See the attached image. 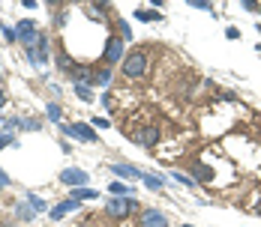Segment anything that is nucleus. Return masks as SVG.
Returning a JSON list of instances; mask_svg holds the SVG:
<instances>
[{"mask_svg": "<svg viewBox=\"0 0 261 227\" xmlns=\"http://www.w3.org/2000/svg\"><path fill=\"white\" fill-rule=\"evenodd\" d=\"M120 72H123L126 81H141V78L147 75V51L144 48L129 51L123 57V63H120Z\"/></svg>", "mask_w": 261, "mask_h": 227, "instance_id": "obj_1", "label": "nucleus"}, {"mask_svg": "<svg viewBox=\"0 0 261 227\" xmlns=\"http://www.w3.org/2000/svg\"><path fill=\"white\" fill-rule=\"evenodd\" d=\"M48 57H51V42H48V36H42V39H39L33 48L24 51V60L33 66V69H45Z\"/></svg>", "mask_w": 261, "mask_h": 227, "instance_id": "obj_2", "label": "nucleus"}, {"mask_svg": "<svg viewBox=\"0 0 261 227\" xmlns=\"http://www.w3.org/2000/svg\"><path fill=\"white\" fill-rule=\"evenodd\" d=\"M15 36H18V42H21V45H24V51H27V48H33V45H36L45 33L39 30V24H36V21H30V18H27V21H18V24H15Z\"/></svg>", "mask_w": 261, "mask_h": 227, "instance_id": "obj_3", "label": "nucleus"}, {"mask_svg": "<svg viewBox=\"0 0 261 227\" xmlns=\"http://www.w3.org/2000/svg\"><path fill=\"white\" fill-rule=\"evenodd\" d=\"M132 209H138V201L135 198H111V201L105 203V215L108 218H117V221H123Z\"/></svg>", "mask_w": 261, "mask_h": 227, "instance_id": "obj_4", "label": "nucleus"}, {"mask_svg": "<svg viewBox=\"0 0 261 227\" xmlns=\"http://www.w3.org/2000/svg\"><path fill=\"white\" fill-rule=\"evenodd\" d=\"M123 57H126V42L120 39V36H108L105 39V54H102V60H105V66H117V63H123Z\"/></svg>", "mask_w": 261, "mask_h": 227, "instance_id": "obj_5", "label": "nucleus"}, {"mask_svg": "<svg viewBox=\"0 0 261 227\" xmlns=\"http://www.w3.org/2000/svg\"><path fill=\"white\" fill-rule=\"evenodd\" d=\"M60 132L66 138H75V141H84V144H96V128L90 123H63Z\"/></svg>", "mask_w": 261, "mask_h": 227, "instance_id": "obj_6", "label": "nucleus"}, {"mask_svg": "<svg viewBox=\"0 0 261 227\" xmlns=\"http://www.w3.org/2000/svg\"><path fill=\"white\" fill-rule=\"evenodd\" d=\"M138 227H171V221H168L165 212L147 206V209H141V215H138Z\"/></svg>", "mask_w": 261, "mask_h": 227, "instance_id": "obj_7", "label": "nucleus"}, {"mask_svg": "<svg viewBox=\"0 0 261 227\" xmlns=\"http://www.w3.org/2000/svg\"><path fill=\"white\" fill-rule=\"evenodd\" d=\"M159 138H162V128L159 126H141V132H135V144L141 150H153L159 144Z\"/></svg>", "mask_w": 261, "mask_h": 227, "instance_id": "obj_8", "label": "nucleus"}, {"mask_svg": "<svg viewBox=\"0 0 261 227\" xmlns=\"http://www.w3.org/2000/svg\"><path fill=\"white\" fill-rule=\"evenodd\" d=\"M60 182L69 185V188H84V185L90 182V174H84L81 168H66V171L60 174Z\"/></svg>", "mask_w": 261, "mask_h": 227, "instance_id": "obj_9", "label": "nucleus"}, {"mask_svg": "<svg viewBox=\"0 0 261 227\" xmlns=\"http://www.w3.org/2000/svg\"><path fill=\"white\" fill-rule=\"evenodd\" d=\"M69 78H72V84H87V87H93L96 69H93L90 63H75V69L69 72Z\"/></svg>", "mask_w": 261, "mask_h": 227, "instance_id": "obj_10", "label": "nucleus"}, {"mask_svg": "<svg viewBox=\"0 0 261 227\" xmlns=\"http://www.w3.org/2000/svg\"><path fill=\"white\" fill-rule=\"evenodd\" d=\"M111 174H117V179H141V168H135V165H126V161H114L111 165Z\"/></svg>", "mask_w": 261, "mask_h": 227, "instance_id": "obj_11", "label": "nucleus"}, {"mask_svg": "<svg viewBox=\"0 0 261 227\" xmlns=\"http://www.w3.org/2000/svg\"><path fill=\"white\" fill-rule=\"evenodd\" d=\"M75 209H81V201H75V198H66V201H60L57 206H51L48 212H51L54 221H60L63 215H69V212H75Z\"/></svg>", "mask_w": 261, "mask_h": 227, "instance_id": "obj_12", "label": "nucleus"}, {"mask_svg": "<svg viewBox=\"0 0 261 227\" xmlns=\"http://www.w3.org/2000/svg\"><path fill=\"white\" fill-rule=\"evenodd\" d=\"M84 12H87L93 21H105V18L111 15V3H102V0H99V3H87Z\"/></svg>", "mask_w": 261, "mask_h": 227, "instance_id": "obj_13", "label": "nucleus"}, {"mask_svg": "<svg viewBox=\"0 0 261 227\" xmlns=\"http://www.w3.org/2000/svg\"><path fill=\"white\" fill-rule=\"evenodd\" d=\"M111 84H114V69H111V66H102V69H96L93 87H99V90H108Z\"/></svg>", "mask_w": 261, "mask_h": 227, "instance_id": "obj_14", "label": "nucleus"}, {"mask_svg": "<svg viewBox=\"0 0 261 227\" xmlns=\"http://www.w3.org/2000/svg\"><path fill=\"white\" fill-rule=\"evenodd\" d=\"M192 174H195V179H198V182H213V179H216L213 168H210V165H204V161H192Z\"/></svg>", "mask_w": 261, "mask_h": 227, "instance_id": "obj_15", "label": "nucleus"}, {"mask_svg": "<svg viewBox=\"0 0 261 227\" xmlns=\"http://www.w3.org/2000/svg\"><path fill=\"white\" fill-rule=\"evenodd\" d=\"M54 57H57V69H60L63 75H69V72L75 69V60L66 54V48H57V54H54Z\"/></svg>", "mask_w": 261, "mask_h": 227, "instance_id": "obj_16", "label": "nucleus"}, {"mask_svg": "<svg viewBox=\"0 0 261 227\" xmlns=\"http://www.w3.org/2000/svg\"><path fill=\"white\" fill-rule=\"evenodd\" d=\"M108 191L114 194V198H135V191H132L129 185L123 182V179H114L111 185H108Z\"/></svg>", "mask_w": 261, "mask_h": 227, "instance_id": "obj_17", "label": "nucleus"}, {"mask_svg": "<svg viewBox=\"0 0 261 227\" xmlns=\"http://www.w3.org/2000/svg\"><path fill=\"white\" fill-rule=\"evenodd\" d=\"M69 198H75V201H96V198H99V191H96V188H87V185H84V188H69Z\"/></svg>", "mask_w": 261, "mask_h": 227, "instance_id": "obj_18", "label": "nucleus"}, {"mask_svg": "<svg viewBox=\"0 0 261 227\" xmlns=\"http://www.w3.org/2000/svg\"><path fill=\"white\" fill-rule=\"evenodd\" d=\"M141 182H144L150 191H159V188H165V177H156V174H150V171H144V174H141Z\"/></svg>", "mask_w": 261, "mask_h": 227, "instance_id": "obj_19", "label": "nucleus"}, {"mask_svg": "<svg viewBox=\"0 0 261 227\" xmlns=\"http://www.w3.org/2000/svg\"><path fill=\"white\" fill-rule=\"evenodd\" d=\"M24 201L30 203V209H33V212H48V201H45V198H39V194H33V191L24 194Z\"/></svg>", "mask_w": 261, "mask_h": 227, "instance_id": "obj_20", "label": "nucleus"}, {"mask_svg": "<svg viewBox=\"0 0 261 227\" xmlns=\"http://www.w3.org/2000/svg\"><path fill=\"white\" fill-rule=\"evenodd\" d=\"M33 215H36V212L30 209V203H27V201L15 203V218H18V221H33Z\"/></svg>", "mask_w": 261, "mask_h": 227, "instance_id": "obj_21", "label": "nucleus"}, {"mask_svg": "<svg viewBox=\"0 0 261 227\" xmlns=\"http://www.w3.org/2000/svg\"><path fill=\"white\" fill-rule=\"evenodd\" d=\"M18 128H21V132H39L42 123H39L36 117H18Z\"/></svg>", "mask_w": 261, "mask_h": 227, "instance_id": "obj_22", "label": "nucleus"}, {"mask_svg": "<svg viewBox=\"0 0 261 227\" xmlns=\"http://www.w3.org/2000/svg\"><path fill=\"white\" fill-rule=\"evenodd\" d=\"M171 177L177 179L180 185H186V188H195V185H198V179L192 177V174H183V171H171Z\"/></svg>", "mask_w": 261, "mask_h": 227, "instance_id": "obj_23", "label": "nucleus"}, {"mask_svg": "<svg viewBox=\"0 0 261 227\" xmlns=\"http://www.w3.org/2000/svg\"><path fill=\"white\" fill-rule=\"evenodd\" d=\"M72 90H75V96L81 102H93V87H87V84H72Z\"/></svg>", "mask_w": 261, "mask_h": 227, "instance_id": "obj_24", "label": "nucleus"}, {"mask_svg": "<svg viewBox=\"0 0 261 227\" xmlns=\"http://www.w3.org/2000/svg\"><path fill=\"white\" fill-rule=\"evenodd\" d=\"M45 117H48L51 123H60L63 111H60V105H57V102H48V105H45Z\"/></svg>", "mask_w": 261, "mask_h": 227, "instance_id": "obj_25", "label": "nucleus"}, {"mask_svg": "<svg viewBox=\"0 0 261 227\" xmlns=\"http://www.w3.org/2000/svg\"><path fill=\"white\" fill-rule=\"evenodd\" d=\"M138 21H162V12H150V9H135Z\"/></svg>", "mask_w": 261, "mask_h": 227, "instance_id": "obj_26", "label": "nucleus"}, {"mask_svg": "<svg viewBox=\"0 0 261 227\" xmlns=\"http://www.w3.org/2000/svg\"><path fill=\"white\" fill-rule=\"evenodd\" d=\"M117 30H120V39H123V42H132V30L123 18H117Z\"/></svg>", "mask_w": 261, "mask_h": 227, "instance_id": "obj_27", "label": "nucleus"}, {"mask_svg": "<svg viewBox=\"0 0 261 227\" xmlns=\"http://www.w3.org/2000/svg\"><path fill=\"white\" fill-rule=\"evenodd\" d=\"M3 147H15V132H3L0 135V152H3Z\"/></svg>", "mask_w": 261, "mask_h": 227, "instance_id": "obj_28", "label": "nucleus"}, {"mask_svg": "<svg viewBox=\"0 0 261 227\" xmlns=\"http://www.w3.org/2000/svg\"><path fill=\"white\" fill-rule=\"evenodd\" d=\"M0 33H3V39H6V42H18V36H15V27H0Z\"/></svg>", "mask_w": 261, "mask_h": 227, "instance_id": "obj_29", "label": "nucleus"}, {"mask_svg": "<svg viewBox=\"0 0 261 227\" xmlns=\"http://www.w3.org/2000/svg\"><path fill=\"white\" fill-rule=\"evenodd\" d=\"M186 6H192V9H213V3H210V0H189V3H186Z\"/></svg>", "mask_w": 261, "mask_h": 227, "instance_id": "obj_30", "label": "nucleus"}, {"mask_svg": "<svg viewBox=\"0 0 261 227\" xmlns=\"http://www.w3.org/2000/svg\"><path fill=\"white\" fill-rule=\"evenodd\" d=\"M93 128H111V123L105 120V117H93V123H90Z\"/></svg>", "mask_w": 261, "mask_h": 227, "instance_id": "obj_31", "label": "nucleus"}, {"mask_svg": "<svg viewBox=\"0 0 261 227\" xmlns=\"http://www.w3.org/2000/svg\"><path fill=\"white\" fill-rule=\"evenodd\" d=\"M240 6L249 9V12H258V3H255V0H240Z\"/></svg>", "mask_w": 261, "mask_h": 227, "instance_id": "obj_32", "label": "nucleus"}, {"mask_svg": "<svg viewBox=\"0 0 261 227\" xmlns=\"http://www.w3.org/2000/svg\"><path fill=\"white\" fill-rule=\"evenodd\" d=\"M225 39H240V30H237V27H228V30H225Z\"/></svg>", "mask_w": 261, "mask_h": 227, "instance_id": "obj_33", "label": "nucleus"}, {"mask_svg": "<svg viewBox=\"0 0 261 227\" xmlns=\"http://www.w3.org/2000/svg\"><path fill=\"white\" fill-rule=\"evenodd\" d=\"M9 182H12V179L6 177V171H3V168H0V185H3V188H6V185H9Z\"/></svg>", "mask_w": 261, "mask_h": 227, "instance_id": "obj_34", "label": "nucleus"}, {"mask_svg": "<svg viewBox=\"0 0 261 227\" xmlns=\"http://www.w3.org/2000/svg\"><path fill=\"white\" fill-rule=\"evenodd\" d=\"M21 6H24V9H36L39 3H36V0H21Z\"/></svg>", "mask_w": 261, "mask_h": 227, "instance_id": "obj_35", "label": "nucleus"}, {"mask_svg": "<svg viewBox=\"0 0 261 227\" xmlns=\"http://www.w3.org/2000/svg\"><path fill=\"white\" fill-rule=\"evenodd\" d=\"M3 105H6V96H3V93H0V108H3Z\"/></svg>", "mask_w": 261, "mask_h": 227, "instance_id": "obj_36", "label": "nucleus"}, {"mask_svg": "<svg viewBox=\"0 0 261 227\" xmlns=\"http://www.w3.org/2000/svg\"><path fill=\"white\" fill-rule=\"evenodd\" d=\"M255 209H258V212H261V203H258V206H255Z\"/></svg>", "mask_w": 261, "mask_h": 227, "instance_id": "obj_37", "label": "nucleus"}, {"mask_svg": "<svg viewBox=\"0 0 261 227\" xmlns=\"http://www.w3.org/2000/svg\"><path fill=\"white\" fill-rule=\"evenodd\" d=\"M258 54H261V42H258Z\"/></svg>", "mask_w": 261, "mask_h": 227, "instance_id": "obj_38", "label": "nucleus"}, {"mask_svg": "<svg viewBox=\"0 0 261 227\" xmlns=\"http://www.w3.org/2000/svg\"><path fill=\"white\" fill-rule=\"evenodd\" d=\"M183 227H192V224H183Z\"/></svg>", "mask_w": 261, "mask_h": 227, "instance_id": "obj_39", "label": "nucleus"}, {"mask_svg": "<svg viewBox=\"0 0 261 227\" xmlns=\"http://www.w3.org/2000/svg\"><path fill=\"white\" fill-rule=\"evenodd\" d=\"M0 191H3V185H0Z\"/></svg>", "mask_w": 261, "mask_h": 227, "instance_id": "obj_40", "label": "nucleus"}, {"mask_svg": "<svg viewBox=\"0 0 261 227\" xmlns=\"http://www.w3.org/2000/svg\"><path fill=\"white\" fill-rule=\"evenodd\" d=\"M0 27H3V21H0Z\"/></svg>", "mask_w": 261, "mask_h": 227, "instance_id": "obj_41", "label": "nucleus"}, {"mask_svg": "<svg viewBox=\"0 0 261 227\" xmlns=\"http://www.w3.org/2000/svg\"><path fill=\"white\" fill-rule=\"evenodd\" d=\"M258 9H261V3H258Z\"/></svg>", "mask_w": 261, "mask_h": 227, "instance_id": "obj_42", "label": "nucleus"}, {"mask_svg": "<svg viewBox=\"0 0 261 227\" xmlns=\"http://www.w3.org/2000/svg\"><path fill=\"white\" fill-rule=\"evenodd\" d=\"M0 123H3V120H0Z\"/></svg>", "mask_w": 261, "mask_h": 227, "instance_id": "obj_43", "label": "nucleus"}]
</instances>
